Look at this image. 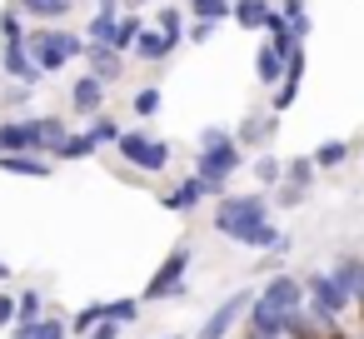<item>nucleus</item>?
Segmentation results:
<instances>
[{
  "label": "nucleus",
  "mask_w": 364,
  "mask_h": 339,
  "mask_svg": "<svg viewBox=\"0 0 364 339\" xmlns=\"http://www.w3.org/2000/svg\"><path fill=\"white\" fill-rule=\"evenodd\" d=\"M26 45H31L41 75L65 70L70 60H85V50H90V41H80V36H70V31H46V26H36V31L26 36Z\"/></svg>",
  "instance_id": "nucleus-1"
},
{
  "label": "nucleus",
  "mask_w": 364,
  "mask_h": 339,
  "mask_svg": "<svg viewBox=\"0 0 364 339\" xmlns=\"http://www.w3.org/2000/svg\"><path fill=\"white\" fill-rule=\"evenodd\" d=\"M240 165H245V160H240V140H230V135L215 140V145H200V150H195V175L205 180L210 195H220Z\"/></svg>",
  "instance_id": "nucleus-2"
},
{
  "label": "nucleus",
  "mask_w": 364,
  "mask_h": 339,
  "mask_svg": "<svg viewBox=\"0 0 364 339\" xmlns=\"http://www.w3.org/2000/svg\"><path fill=\"white\" fill-rule=\"evenodd\" d=\"M185 274H190V244H175L165 259H160V269L150 274V284H145V294H140V304H160V299H180L185 294Z\"/></svg>",
  "instance_id": "nucleus-3"
},
{
  "label": "nucleus",
  "mask_w": 364,
  "mask_h": 339,
  "mask_svg": "<svg viewBox=\"0 0 364 339\" xmlns=\"http://www.w3.org/2000/svg\"><path fill=\"white\" fill-rule=\"evenodd\" d=\"M115 150H120L125 165H135V170H145V175H160V170L170 165V145L155 140L150 130H120Z\"/></svg>",
  "instance_id": "nucleus-4"
},
{
  "label": "nucleus",
  "mask_w": 364,
  "mask_h": 339,
  "mask_svg": "<svg viewBox=\"0 0 364 339\" xmlns=\"http://www.w3.org/2000/svg\"><path fill=\"white\" fill-rule=\"evenodd\" d=\"M259 220H269V200L264 195H220V205H215V230L230 235V240L245 225H259Z\"/></svg>",
  "instance_id": "nucleus-5"
},
{
  "label": "nucleus",
  "mask_w": 364,
  "mask_h": 339,
  "mask_svg": "<svg viewBox=\"0 0 364 339\" xmlns=\"http://www.w3.org/2000/svg\"><path fill=\"white\" fill-rule=\"evenodd\" d=\"M250 304H255V294H250V289H235V294H225V299L210 309V319L200 324V339H230V334H235V324L250 314Z\"/></svg>",
  "instance_id": "nucleus-6"
},
{
  "label": "nucleus",
  "mask_w": 364,
  "mask_h": 339,
  "mask_svg": "<svg viewBox=\"0 0 364 339\" xmlns=\"http://www.w3.org/2000/svg\"><path fill=\"white\" fill-rule=\"evenodd\" d=\"M304 289H309V299H314V319H319V324H334V314L349 304V294L339 289V279H334V274H319V269H314Z\"/></svg>",
  "instance_id": "nucleus-7"
},
{
  "label": "nucleus",
  "mask_w": 364,
  "mask_h": 339,
  "mask_svg": "<svg viewBox=\"0 0 364 339\" xmlns=\"http://www.w3.org/2000/svg\"><path fill=\"white\" fill-rule=\"evenodd\" d=\"M245 319H250V329H255L250 339H284V334H289V314H284V309H274V304H269V299H259V294H255V304H250V314H245Z\"/></svg>",
  "instance_id": "nucleus-8"
},
{
  "label": "nucleus",
  "mask_w": 364,
  "mask_h": 339,
  "mask_svg": "<svg viewBox=\"0 0 364 339\" xmlns=\"http://www.w3.org/2000/svg\"><path fill=\"white\" fill-rule=\"evenodd\" d=\"M0 70H6L11 80H21V85L41 80V65H36V55H31L26 41H6V45H0Z\"/></svg>",
  "instance_id": "nucleus-9"
},
{
  "label": "nucleus",
  "mask_w": 364,
  "mask_h": 339,
  "mask_svg": "<svg viewBox=\"0 0 364 339\" xmlns=\"http://www.w3.org/2000/svg\"><path fill=\"white\" fill-rule=\"evenodd\" d=\"M299 90H304V45L284 60V75H279V85H274V115H284V110L299 100Z\"/></svg>",
  "instance_id": "nucleus-10"
},
{
  "label": "nucleus",
  "mask_w": 364,
  "mask_h": 339,
  "mask_svg": "<svg viewBox=\"0 0 364 339\" xmlns=\"http://www.w3.org/2000/svg\"><path fill=\"white\" fill-rule=\"evenodd\" d=\"M65 135H70V125H65L60 115H31V150L55 155V150L65 145Z\"/></svg>",
  "instance_id": "nucleus-11"
},
{
  "label": "nucleus",
  "mask_w": 364,
  "mask_h": 339,
  "mask_svg": "<svg viewBox=\"0 0 364 339\" xmlns=\"http://www.w3.org/2000/svg\"><path fill=\"white\" fill-rule=\"evenodd\" d=\"M175 45H180V41H175V36H165V31H160V26H155V31H150V26H145V31H140V41H135V50H130V55H135V60H145V65H160V60H165V55H175Z\"/></svg>",
  "instance_id": "nucleus-12"
},
{
  "label": "nucleus",
  "mask_w": 364,
  "mask_h": 339,
  "mask_svg": "<svg viewBox=\"0 0 364 339\" xmlns=\"http://www.w3.org/2000/svg\"><path fill=\"white\" fill-rule=\"evenodd\" d=\"M0 170H6V175H26V180H50L55 175V165H46V155H36V150L0 155Z\"/></svg>",
  "instance_id": "nucleus-13"
},
{
  "label": "nucleus",
  "mask_w": 364,
  "mask_h": 339,
  "mask_svg": "<svg viewBox=\"0 0 364 339\" xmlns=\"http://www.w3.org/2000/svg\"><path fill=\"white\" fill-rule=\"evenodd\" d=\"M85 65H90V75H95L100 85H115V80L125 75V55H115L110 45H90V50H85Z\"/></svg>",
  "instance_id": "nucleus-14"
},
{
  "label": "nucleus",
  "mask_w": 364,
  "mask_h": 339,
  "mask_svg": "<svg viewBox=\"0 0 364 339\" xmlns=\"http://www.w3.org/2000/svg\"><path fill=\"white\" fill-rule=\"evenodd\" d=\"M235 244H245V249H289V235H279L269 220H259V225H245L240 235H235Z\"/></svg>",
  "instance_id": "nucleus-15"
},
{
  "label": "nucleus",
  "mask_w": 364,
  "mask_h": 339,
  "mask_svg": "<svg viewBox=\"0 0 364 339\" xmlns=\"http://www.w3.org/2000/svg\"><path fill=\"white\" fill-rule=\"evenodd\" d=\"M70 105H75L80 115H90V120H95V115H100V105H105V85H100V80L85 70V75L70 85Z\"/></svg>",
  "instance_id": "nucleus-16"
},
{
  "label": "nucleus",
  "mask_w": 364,
  "mask_h": 339,
  "mask_svg": "<svg viewBox=\"0 0 364 339\" xmlns=\"http://www.w3.org/2000/svg\"><path fill=\"white\" fill-rule=\"evenodd\" d=\"M259 299H269L274 309L294 314V309H299V299H304V284H299V279H289V274H274V279L264 284V294H259Z\"/></svg>",
  "instance_id": "nucleus-17"
},
{
  "label": "nucleus",
  "mask_w": 364,
  "mask_h": 339,
  "mask_svg": "<svg viewBox=\"0 0 364 339\" xmlns=\"http://www.w3.org/2000/svg\"><path fill=\"white\" fill-rule=\"evenodd\" d=\"M205 195H210V190H205V180H200V175H190V180H180V185H175L160 205H165V210H175V215H190Z\"/></svg>",
  "instance_id": "nucleus-18"
},
{
  "label": "nucleus",
  "mask_w": 364,
  "mask_h": 339,
  "mask_svg": "<svg viewBox=\"0 0 364 339\" xmlns=\"http://www.w3.org/2000/svg\"><path fill=\"white\" fill-rule=\"evenodd\" d=\"M269 16H274L269 0H235V11H230V21H240V31H264Z\"/></svg>",
  "instance_id": "nucleus-19"
},
{
  "label": "nucleus",
  "mask_w": 364,
  "mask_h": 339,
  "mask_svg": "<svg viewBox=\"0 0 364 339\" xmlns=\"http://www.w3.org/2000/svg\"><path fill=\"white\" fill-rule=\"evenodd\" d=\"M140 31H145V21H140V16H120L105 45H110L115 55H130V50H135V41H140Z\"/></svg>",
  "instance_id": "nucleus-20"
},
{
  "label": "nucleus",
  "mask_w": 364,
  "mask_h": 339,
  "mask_svg": "<svg viewBox=\"0 0 364 339\" xmlns=\"http://www.w3.org/2000/svg\"><path fill=\"white\" fill-rule=\"evenodd\" d=\"M334 279H339V289H344L349 299H364V259L344 254V259L334 264Z\"/></svg>",
  "instance_id": "nucleus-21"
},
{
  "label": "nucleus",
  "mask_w": 364,
  "mask_h": 339,
  "mask_svg": "<svg viewBox=\"0 0 364 339\" xmlns=\"http://www.w3.org/2000/svg\"><path fill=\"white\" fill-rule=\"evenodd\" d=\"M274 130H279V115H255V120H245V125H240V150H245V145H269Z\"/></svg>",
  "instance_id": "nucleus-22"
},
{
  "label": "nucleus",
  "mask_w": 364,
  "mask_h": 339,
  "mask_svg": "<svg viewBox=\"0 0 364 339\" xmlns=\"http://www.w3.org/2000/svg\"><path fill=\"white\" fill-rule=\"evenodd\" d=\"M16 150H31V120H0V155H16Z\"/></svg>",
  "instance_id": "nucleus-23"
},
{
  "label": "nucleus",
  "mask_w": 364,
  "mask_h": 339,
  "mask_svg": "<svg viewBox=\"0 0 364 339\" xmlns=\"http://www.w3.org/2000/svg\"><path fill=\"white\" fill-rule=\"evenodd\" d=\"M16 6H21L26 16H36V21L46 26V21H65V16L75 11V0H16Z\"/></svg>",
  "instance_id": "nucleus-24"
},
{
  "label": "nucleus",
  "mask_w": 364,
  "mask_h": 339,
  "mask_svg": "<svg viewBox=\"0 0 364 339\" xmlns=\"http://www.w3.org/2000/svg\"><path fill=\"white\" fill-rule=\"evenodd\" d=\"M255 75H259V85H279V75H284V55H279L274 45H259V55H255Z\"/></svg>",
  "instance_id": "nucleus-25"
},
{
  "label": "nucleus",
  "mask_w": 364,
  "mask_h": 339,
  "mask_svg": "<svg viewBox=\"0 0 364 339\" xmlns=\"http://www.w3.org/2000/svg\"><path fill=\"white\" fill-rule=\"evenodd\" d=\"M95 150H100V145L90 140V130H70V135H65V145L55 150V160H90Z\"/></svg>",
  "instance_id": "nucleus-26"
},
{
  "label": "nucleus",
  "mask_w": 364,
  "mask_h": 339,
  "mask_svg": "<svg viewBox=\"0 0 364 339\" xmlns=\"http://www.w3.org/2000/svg\"><path fill=\"white\" fill-rule=\"evenodd\" d=\"M230 11H235V0H190V16L195 21H230Z\"/></svg>",
  "instance_id": "nucleus-27"
},
{
  "label": "nucleus",
  "mask_w": 364,
  "mask_h": 339,
  "mask_svg": "<svg viewBox=\"0 0 364 339\" xmlns=\"http://www.w3.org/2000/svg\"><path fill=\"white\" fill-rule=\"evenodd\" d=\"M309 160H314V170H334V165H344V160H349V145H344V140H324Z\"/></svg>",
  "instance_id": "nucleus-28"
},
{
  "label": "nucleus",
  "mask_w": 364,
  "mask_h": 339,
  "mask_svg": "<svg viewBox=\"0 0 364 339\" xmlns=\"http://www.w3.org/2000/svg\"><path fill=\"white\" fill-rule=\"evenodd\" d=\"M16 339H65L60 319H36V324H16Z\"/></svg>",
  "instance_id": "nucleus-29"
},
{
  "label": "nucleus",
  "mask_w": 364,
  "mask_h": 339,
  "mask_svg": "<svg viewBox=\"0 0 364 339\" xmlns=\"http://www.w3.org/2000/svg\"><path fill=\"white\" fill-rule=\"evenodd\" d=\"M279 16L289 21V31H294L299 41H309V11H304V0H284V6H279Z\"/></svg>",
  "instance_id": "nucleus-30"
},
{
  "label": "nucleus",
  "mask_w": 364,
  "mask_h": 339,
  "mask_svg": "<svg viewBox=\"0 0 364 339\" xmlns=\"http://www.w3.org/2000/svg\"><path fill=\"white\" fill-rule=\"evenodd\" d=\"M130 105H135V115H140V120L160 115V105H165V100H160V85H145V90H135V100H130Z\"/></svg>",
  "instance_id": "nucleus-31"
},
{
  "label": "nucleus",
  "mask_w": 364,
  "mask_h": 339,
  "mask_svg": "<svg viewBox=\"0 0 364 339\" xmlns=\"http://www.w3.org/2000/svg\"><path fill=\"white\" fill-rule=\"evenodd\" d=\"M85 130H90L95 145H115V140H120V120H110V115H95Z\"/></svg>",
  "instance_id": "nucleus-32"
},
{
  "label": "nucleus",
  "mask_w": 364,
  "mask_h": 339,
  "mask_svg": "<svg viewBox=\"0 0 364 339\" xmlns=\"http://www.w3.org/2000/svg\"><path fill=\"white\" fill-rule=\"evenodd\" d=\"M250 170H255L259 185H279V180H284V160H274V155H259Z\"/></svg>",
  "instance_id": "nucleus-33"
},
{
  "label": "nucleus",
  "mask_w": 364,
  "mask_h": 339,
  "mask_svg": "<svg viewBox=\"0 0 364 339\" xmlns=\"http://www.w3.org/2000/svg\"><path fill=\"white\" fill-rule=\"evenodd\" d=\"M105 319H115V324H135V319H140V299H110V304H105Z\"/></svg>",
  "instance_id": "nucleus-34"
},
{
  "label": "nucleus",
  "mask_w": 364,
  "mask_h": 339,
  "mask_svg": "<svg viewBox=\"0 0 364 339\" xmlns=\"http://www.w3.org/2000/svg\"><path fill=\"white\" fill-rule=\"evenodd\" d=\"M100 319H105V304H85V309H80V314H75V319H70L65 329H75V334L85 339V334H90V329L100 324Z\"/></svg>",
  "instance_id": "nucleus-35"
},
{
  "label": "nucleus",
  "mask_w": 364,
  "mask_h": 339,
  "mask_svg": "<svg viewBox=\"0 0 364 339\" xmlns=\"http://www.w3.org/2000/svg\"><path fill=\"white\" fill-rule=\"evenodd\" d=\"M0 36H6V41H26V21H21V6H6V11H0Z\"/></svg>",
  "instance_id": "nucleus-36"
},
{
  "label": "nucleus",
  "mask_w": 364,
  "mask_h": 339,
  "mask_svg": "<svg viewBox=\"0 0 364 339\" xmlns=\"http://www.w3.org/2000/svg\"><path fill=\"white\" fill-rule=\"evenodd\" d=\"M36 319H41V294L26 289V294L16 299V324H36Z\"/></svg>",
  "instance_id": "nucleus-37"
},
{
  "label": "nucleus",
  "mask_w": 364,
  "mask_h": 339,
  "mask_svg": "<svg viewBox=\"0 0 364 339\" xmlns=\"http://www.w3.org/2000/svg\"><path fill=\"white\" fill-rule=\"evenodd\" d=\"M160 31H165V36H175V41L185 45V21H180V11H175V6H160Z\"/></svg>",
  "instance_id": "nucleus-38"
},
{
  "label": "nucleus",
  "mask_w": 364,
  "mask_h": 339,
  "mask_svg": "<svg viewBox=\"0 0 364 339\" xmlns=\"http://www.w3.org/2000/svg\"><path fill=\"white\" fill-rule=\"evenodd\" d=\"M210 36H215V21H195V26H185V41H190V45H205Z\"/></svg>",
  "instance_id": "nucleus-39"
},
{
  "label": "nucleus",
  "mask_w": 364,
  "mask_h": 339,
  "mask_svg": "<svg viewBox=\"0 0 364 339\" xmlns=\"http://www.w3.org/2000/svg\"><path fill=\"white\" fill-rule=\"evenodd\" d=\"M0 329H16V299L0 294Z\"/></svg>",
  "instance_id": "nucleus-40"
},
{
  "label": "nucleus",
  "mask_w": 364,
  "mask_h": 339,
  "mask_svg": "<svg viewBox=\"0 0 364 339\" xmlns=\"http://www.w3.org/2000/svg\"><path fill=\"white\" fill-rule=\"evenodd\" d=\"M115 334H120V324H115V319H100V324H95L85 339H115Z\"/></svg>",
  "instance_id": "nucleus-41"
},
{
  "label": "nucleus",
  "mask_w": 364,
  "mask_h": 339,
  "mask_svg": "<svg viewBox=\"0 0 364 339\" xmlns=\"http://www.w3.org/2000/svg\"><path fill=\"white\" fill-rule=\"evenodd\" d=\"M215 140H225V130H220V125H210V130H200V145H215Z\"/></svg>",
  "instance_id": "nucleus-42"
},
{
  "label": "nucleus",
  "mask_w": 364,
  "mask_h": 339,
  "mask_svg": "<svg viewBox=\"0 0 364 339\" xmlns=\"http://www.w3.org/2000/svg\"><path fill=\"white\" fill-rule=\"evenodd\" d=\"M165 339H180V334H165Z\"/></svg>",
  "instance_id": "nucleus-43"
}]
</instances>
